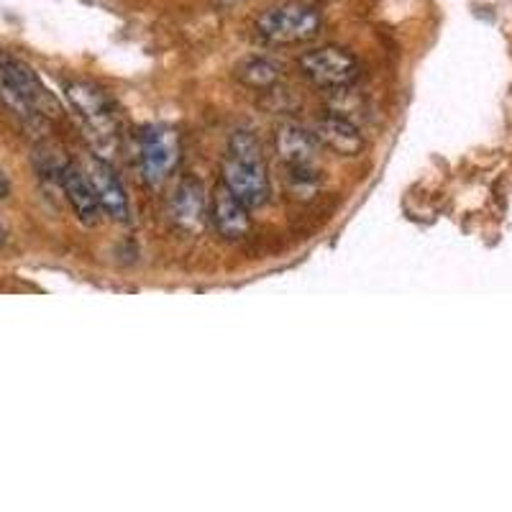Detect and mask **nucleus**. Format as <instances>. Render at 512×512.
Masks as SVG:
<instances>
[{"label":"nucleus","instance_id":"obj_1","mask_svg":"<svg viewBox=\"0 0 512 512\" xmlns=\"http://www.w3.org/2000/svg\"><path fill=\"white\" fill-rule=\"evenodd\" d=\"M223 185L249 210L264 208L269 200V172L264 162L262 144L251 131H236L228 141L223 159Z\"/></svg>","mask_w":512,"mask_h":512},{"label":"nucleus","instance_id":"obj_2","mask_svg":"<svg viewBox=\"0 0 512 512\" xmlns=\"http://www.w3.org/2000/svg\"><path fill=\"white\" fill-rule=\"evenodd\" d=\"M254 31L269 47H297L318 36L320 13L310 3L290 0V3H280L264 11L256 18Z\"/></svg>","mask_w":512,"mask_h":512},{"label":"nucleus","instance_id":"obj_3","mask_svg":"<svg viewBox=\"0 0 512 512\" xmlns=\"http://www.w3.org/2000/svg\"><path fill=\"white\" fill-rule=\"evenodd\" d=\"M300 72L320 90H349L359 80V62L351 52L341 47L310 49L297 59Z\"/></svg>","mask_w":512,"mask_h":512},{"label":"nucleus","instance_id":"obj_4","mask_svg":"<svg viewBox=\"0 0 512 512\" xmlns=\"http://www.w3.org/2000/svg\"><path fill=\"white\" fill-rule=\"evenodd\" d=\"M0 95L21 118H39L49 95L31 67L18 59H0Z\"/></svg>","mask_w":512,"mask_h":512},{"label":"nucleus","instance_id":"obj_5","mask_svg":"<svg viewBox=\"0 0 512 512\" xmlns=\"http://www.w3.org/2000/svg\"><path fill=\"white\" fill-rule=\"evenodd\" d=\"M139 152L144 180L149 185H162L172 175V169L180 159V136H177L175 128L152 123L141 131Z\"/></svg>","mask_w":512,"mask_h":512},{"label":"nucleus","instance_id":"obj_6","mask_svg":"<svg viewBox=\"0 0 512 512\" xmlns=\"http://www.w3.org/2000/svg\"><path fill=\"white\" fill-rule=\"evenodd\" d=\"M67 98H70L72 108L82 118V123L88 126L90 134L98 136L100 141L116 139L113 105L108 103V98L95 85H90V82H70L67 85Z\"/></svg>","mask_w":512,"mask_h":512},{"label":"nucleus","instance_id":"obj_7","mask_svg":"<svg viewBox=\"0 0 512 512\" xmlns=\"http://www.w3.org/2000/svg\"><path fill=\"white\" fill-rule=\"evenodd\" d=\"M277 152L295 180H313L318 154V139L313 134L297 123H285L277 128Z\"/></svg>","mask_w":512,"mask_h":512},{"label":"nucleus","instance_id":"obj_8","mask_svg":"<svg viewBox=\"0 0 512 512\" xmlns=\"http://www.w3.org/2000/svg\"><path fill=\"white\" fill-rule=\"evenodd\" d=\"M59 187L64 190L67 200H70L75 216L80 218V223L85 226H95L100 221V208L98 195H95L93 185H90L88 175L80 172L75 164H62V172H59Z\"/></svg>","mask_w":512,"mask_h":512},{"label":"nucleus","instance_id":"obj_9","mask_svg":"<svg viewBox=\"0 0 512 512\" xmlns=\"http://www.w3.org/2000/svg\"><path fill=\"white\" fill-rule=\"evenodd\" d=\"M88 180L93 185L95 195H98L100 208L111 218H116V221H128V198L121 180H118L116 169L105 159H93L88 169Z\"/></svg>","mask_w":512,"mask_h":512},{"label":"nucleus","instance_id":"obj_10","mask_svg":"<svg viewBox=\"0 0 512 512\" xmlns=\"http://www.w3.org/2000/svg\"><path fill=\"white\" fill-rule=\"evenodd\" d=\"M210 216H213V223H216L218 233H221L223 239H244L251 228L249 208L223 182L213 192V210H210Z\"/></svg>","mask_w":512,"mask_h":512},{"label":"nucleus","instance_id":"obj_11","mask_svg":"<svg viewBox=\"0 0 512 512\" xmlns=\"http://www.w3.org/2000/svg\"><path fill=\"white\" fill-rule=\"evenodd\" d=\"M313 136L318 139V144L341 154V157H359L361 149H364L361 131L341 113H328L326 118H320Z\"/></svg>","mask_w":512,"mask_h":512},{"label":"nucleus","instance_id":"obj_12","mask_svg":"<svg viewBox=\"0 0 512 512\" xmlns=\"http://www.w3.org/2000/svg\"><path fill=\"white\" fill-rule=\"evenodd\" d=\"M205 216H208V210H205V198L200 185L182 182L177 187L175 198H172V218H175L177 226L187 233H195L203 228Z\"/></svg>","mask_w":512,"mask_h":512},{"label":"nucleus","instance_id":"obj_13","mask_svg":"<svg viewBox=\"0 0 512 512\" xmlns=\"http://www.w3.org/2000/svg\"><path fill=\"white\" fill-rule=\"evenodd\" d=\"M241 82H246L249 88L256 90H264V88H272L274 82L282 77V70L272 59H264V57H254V59H246V62L239 64V70H236Z\"/></svg>","mask_w":512,"mask_h":512},{"label":"nucleus","instance_id":"obj_14","mask_svg":"<svg viewBox=\"0 0 512 512\" xmlns=\"http://www.w3.org/2000/svg\"><path fill=\"white\" fill-rule=\"evenodd\" d=\"M11 195V182H8L6 172L0 169V200H6Z\"/></svg>","mask_w":512,"mask_h":512},{"label":"nucleus","instance_id":"obj_15","mask_svg":"<svg viewBox=\"0 0 512 512\" xmlns=\"http://www.w3.org/2000/svg\"><path fill=\"white\" fill-rule=\"evenodd\" d=\"M6 244V228H3V223H0V246Z\"/></svg>","mask_w":512,"mask_h":512},{"label":"nucleus","instance_id":"obj_16","mask_svg":"<svg viewBox=\"0 0 512 512\" xmlns=\"http://www.w3.org/2000/svg\"><path fill=\"white\" fill-rule=\"evenodd\" d=\"M221 6H236V3H241V0H218Z\"/></svg>","mask_w":512,"mask_h":512}]
</instances>
